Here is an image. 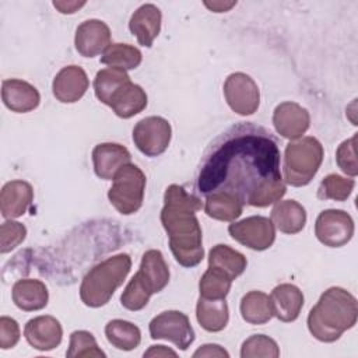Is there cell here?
<instances>
[{
  "instance_id": "obj_1",
  "label": "cell",
  "mask_w": 358,
  "mask_h": 358,
  "mask_svg": "<svg viewBox=\"0 0 358 358\" xmlns=\"http://www.w3.org/2000/svg\"><path fill=\"white\" fill-rule=\"evenodd\" d=\"M197 189L206 196L228 192L253 207L280 201L287 187L280 172L277 141L262 127L243 124L232 129L206 155Z\"/></svg>"
},
{
  "instance_id": "obj_2",
  "label": "cell",
  "mask_w": 358,
  "mask_h": 358,
  "mask_svg": "<svg viewBox=\"0 0 358 358\" xmlns=\"http://www.w3.org/2000/svg\"><path fill=\"white\" fill-rule=\"evenodd\" d=\"M200 208V199L187 193L182 186L166 187L161 222L168 234L171 252L183 267H194L204 257L201 227L196 217Z\"/></svg>"
},
{
  "instance_id": "obj_3",
  "label": "cell",
  "mask_w": 358,
  "mask_h": 358,
  "mask_svg": "<svg viewBox=\"0 0 358 358\" xmlns=\"http://www.w3.org/2000/svg\"><path fill=\"white\" fill-rule=\"evenodd\" d=\"M358 317L355 296L341 287L326 289L308 315L310 334L323 343L338 340L344 331L354 327Z\"/></svg>"
},
{
  "instance_id": "obj_4",
  "label": "cell",
  "mask_w": 358,
  "mask_h": 358,
  "mask_svg": "<svg viewBox=\"0 0 358 358\" xmlns=\"http://www.w3.org/2000/svg\"><path fill=\"white\" fill-rule=\"evenodd\" d=\"M130 267L131 259L127 253H119L94 266L80 285V298L84 305L90 308L106 305L126 280Z\"/></svg>"
},
{
  "instance_id": "obj_5",
  "label": "cell",
  "mask_w": 358,
  "mask_h": 358,
  "mask_svg": "<svg viewBox=\"0 0 358 358\" xmlns=\"http://www.w3.org/2000/svg\"><path fill=\"white\" fill-rule=\"evenodd\" d=\"M323 161V145L315 137H302L289 143L284 152V180L295 187L306 186L317 173Z\"/></svg>"
},
{
  "instance_id": "obj_6",
  "label": "cell",
  "mask_w": 358,
  "mask_h": 358,
  "mask_svg": "<svg viewBox=\"0 0 358 358\" xmlns=\"http://www.w3.org/2000/svg\"><path fill=\"white\" fill-rule=\"evenodd\" d=\"M145 182V175L137 165L126 164L116 172L108 192L110 204L123 215L137 213L143 206Z\"/></svg>"
},
{
  "instance_id": "obj_7",
  "label": "cell",
  "mask_w": 358,
  "mask_h": 358,
  "mask_svg": "<svg viewBox=\"0 0 358 358\" xmlns=\"http://www.w3.org/2000/svg\"><path fill=\"white\" fill-rule=\"evenodd\" d=\"M154 340H168L180 350H187L194 341V331L189 317L179 310H165L155 316L148 326Z\"/></svg>"
},
{
  "instance_id": "obj_8",
  "label": "cell",
  "mask_w": 358,
  "mask_h": 358,
  "mask_svg": "<svg viewBox=\"0 0 358 358\" xmlns=\"http://www.w3.org/2000/svg\"><path fill=\"white\" fill-rule=\"evenodd\" d=\"M172 137L169 122L161 116H148L133 129L134 145L147 157H158L166 151Z\"/></svg>"
},
{
  "instance_id": "obj_9",
  "label": "cell",
  "mask_w": 358,
  "mask_h": 358,
  "mask_svg": "<svg viewBox=\"0 0 358 358\" xmlns=\"http://www.w3.org/2000/svg\"><path fill=\"white\" fill-rule=\"evenodd\" d=\"M224 96L229 108L241 115H253L260 103V91L253 78L245 73H232L224 83Z\"/></svg>"
},
{
  "instance_id": "obj_10",
  "label": "cell",
  "mask_w": 358,
  "mask_h": 358,
  "mask_svg": "<svg viewBox=\"0 0 358 358\" xmlns=\"http://www.w3.org/2000/svg\"><path fill=\"white\" fill-rule=\"evenodd\" d=\"M315 235L329 248H341L354 235V221L344 210H324L316 218Z\"/></svg>"
},
{
  "instance_id": "obj_11",
  "label": "cell",
  "mask_w": 358,
  "mask_h": 358,
  "mask_svg": "<svg viewBox=\"0 0 358 358\" xmlns=\"http://www.w3.org/2000/svg\"><path fill=\"white\" fill-rule=\"evenodd\" d=\"M228 232L241 245L253 250H266L275 241V227L270 218L252 215L228 227Z\"/></svg>"
},
{
  "instance_id": "obj_12",
  "label": "cell",
  "mask_w": 358,
  "mask_h": 358,
  "mask_svg": "<svg viewBox=\"0 0 358 358\" xmlns=\"http://www.w3.org/2000/svg\"><path fill=\"white\" fill-rule=\"evenodd\" d=\"M74 45L84 57L98 56L110 45V29L101 20H87L77 27Z\"/></svg>"
},
{
  "instance_id": "obj_13",
  "label": "cell",
  "mask_w": 358,
  "mask_h": 358,
  "mask_svg": "<svg viewBox=\"0 0 358 358\" xmlns=\"http://www.w3.org/2000/svg\"><path fill=\"white\" fill-rule=\"evenodd\" d=\"M273 124L277 133L288 140L301 138L310 124L309 112L295 102H282L275 106Z\"/></svg>"
},
{
  "instance_id": "obj_14",
  "label": "cell",
  "mask_w": 358,
  "mask_h": 358,
  "mask_svg": "<svg viewBox=\"0 0 358 358\" xmlns=\"http://www.w3.org/2000/svg\"><path fill=\"white\" fill-rule=\"evenodd\" d=\"M24 336L28 344L38 351H50L62 343L63 329L53 316H36L27 322Z\"/></svg>"
},
{
  "instance_id": "obj_15",
  "label": "cell",
  "mask_w": 358,
  "mask_h": 358,
  "mask_svg": "<svg viewBox=\"0 0 358 358\" xmlns=\"http://www.w3.org/2000/svg\"><path fill=\"white\" fill-rule=\"evenodd\" d=\"M90 85L87 73L80 66H66L53 78L52 90L57 101L63 103L77 102L84 96Z\"/></svg>"
},
{
  "instance_id": "obj_16",
  "label": "cell",
  "mask_w": 358,
  "mask_h": 358,
  "mask_svg": "<svg viewBox=\"0 0 358 358\" xmlns=\"http://www.w3.org/2000/svg\"><path fill=\"white\" fill-rule=\"evenodd\" d=\"M130 161L129 150L117 143H101L92 150L94 171L98 178L105 180H112L116 172Z\"/></svg>"
},
{
  "instance_id": "obj_17",
  "label": "cell",
  "mask_w": 358,
  "mask_h": 358,
  "mask_svg": "<svg viewBox=\"0 0 358 358\" xmlns=\"http://www.w3.org/2000/svg\"><path fill=\"white\" fill-rule=\"evenodd\" d=\"M134 275L151 295L161 292L169 282V268L162 253L157 249L147 250Z\"/></svg>"
},
{
  "instance_id": "obj_18",
  "label": "cell",
  "mask_w": 358,
  "mask_h": 358,
  "mask_svg": "<svg viewBox=\"0 0 358 358\" xmlns=\"http://www.w3.org/2000/svg\"><path fill=\"white\" fill-rule=\"evenodd\" d=\"M1 99L4 105L15 113H27L38 108L41 95L29 83L18 78L4 80L1 84Z\"/></svg>"
},
{
  "instance_id": "obj_19",
  "label": "cell",
  "mask_w": 358,
  "mask_h": 358,
  "mask_svg": "<svg viewBox=\"0 0 358 358\" xmlns=\"http://www.w3.org/2000/svg\"><path fill=\"white\" fill-rule=\"evenodd\" d=\"M34 200V189L25 180L7 182L0 193L1 215L7 220L18 218L27 213Z\"/></svg>"
},
{
  "instance_id": "obj_20",
  "label": "cell",
  "mask_w": 358,
  "mask_h": 358,
  "mask_svg": "<svg viewBox=\"0 0 358 358\" xmlns=\"http://www.w3.org/2000/svg\"><path fill=\"white\" fill-rule=\"evenodd\" d=\"M161 21L162 14L155 4H143L130 17L129 29L140 45L150 48L161 31Z\"/></svg>"
},
{
  "instance_id": "obj_21",
  "label": "cell",
  "mask_w": 358,
  "mask_h": 358,
  "mask_svg": "<svg viewBox=\"0 0 358 358\" xmlns=\"http://www.w3.org/2000/svg\"><path fill=\"white\" fill-rule=\"evenodd\" d=\"M273 315L281 322H294L303 306V294L294 284H280L270 294Z\"/></svg>"
},
{
  "instance_id": "obj_22",
  "label": "cell",
  "mask_w": 358,
  "mask_h": 358,
  "mask_svg": "<svg viewBox=\"0 0 358 358\" xmlns=\"http://www.w3.org/2000/svg\"><path fill=\"white\" fill-rule=\"evenodd\" d=\"M11 298L17 308L25 312H32L43 309L48 305L49 292L42 281L24 278L13 285Z\"/></svg>"
},
{
  "instance_id": "obj_23",
  "label": "cell",
  "mask_w": 358,
  "mask_h": 358,
  "mask_svg": "<svg viewBox=\"0 0 358 358\" xmlns=\"http://www.w3.org/2000/svg\"><path fill=\"white\" fill-rule=\"evenodd\" d=\"M108 106H110L119 117L129 119L145 109L147 94L140 85L130 80L112 95Z\"/></svg>"
},
{
  "instance_id": "obj_24",
  "label": "cell",
  "mask_w": 358,
  "mask_h": 358,
  "mask_svg": "<svg viewBox=\"0 0 358 358\" xmlns=\"http://www.w3.org/2000/svg\"><path fill=\"white\" fill-rule=\"evenodd\" d=\"M271 222L274 227L288 235L298 234L306 224V211L295 200L277 201L271 210Z\"/></svg>"
},
{
  "instance_id": "obj_25",
  "label": "cell",
  "mask_w": 358,
  "mask_h": 358,
  "mask_svg": "<svg viewBox=\"0 0 358 358\" xmlns=\"http://www.w3.org/2000/svg\"><path fill=\"white\" fill-rule=\"evenodd\" d=\"M196 317L199 324L211 333L225 329L229 320V310L225 299L199 298L196 305Z\"/></svg>"
},
{
  "instance_id": "obj_26",
  "label": "cell",
  "mask_w": 358,
  "mask_h": 358,
  "mask_svg": "<svg viewBox=\"0 0 358 358\" xmlns=\"http://www.w3.org/2000/svg\"><path fill=\"white\" fill-rule=\"evenodd\" d=\"M204 211L210 218L218 221H234L243 211V203L228 192L210 193L206 197Z\"/></svg>"
},
{
  "instance_id": "obj_27",
  "label": "cell",
  "mask_w": 358,
  "mask_h": 358,
  "mask_svg": "<svg viewBox=\"0 0 358 358\" xmlns=\"http://www.w3.org/2000/svg\"><path fill=\"white\" fill-rule=\"evenodd\" d=\"M246 264V257L241 252L229 248L228 245H215L208 253V267L224 271L232 280H235L245 271Z\"/></svg>"
},
{
  "instance_id": "obj_28",
  "label": "cell",
  "mask_w": 358,
  "mask_h": 358,
  "mask_svg": "<svg viewBox=\"0 0 358 358\" xmlns=\"http://www.w3.org/2000/svg\"><path fill=\"white\" fill-rule=\"evenodd\" d=\"M239 309L242 319L250 324H264L274 316L270 296L262 291H250L245 294Z\"/></svg>"
},
{
  "instance_id": "obj_29",
  "label": "cell",
  "mask_w": 358,
  "mask_h": 358,
  "mask_svg": "<svg viewBox=\"0 0 358 358\" xmlns=\"http://www.w3.org/2000/svg\"><path fill=\"white\" fill-rule=\"evenodd\" d=\"M105 336L108 341L117 350L131 351L138 347L141 341L140 329L131 322L113 319L105 326Z\"/></svg>"
},
{
  "instance_id": "obj_30",
  "label": "cell",
  "mask_w": 358,
  "mask_h": 358,
  "mask_svg": "<svg viewBox=\"0 0 358 358\" xmlns=\"http://www.w3.org/2000/svg\"><path fill=\"white\" fill-rule=\"evenodd\" d=\"M127 81H130L126 70L117 67H106L96 73L94 80L95 96L105 105H109L112 95Z\"/></svg>"
},
{
  "instance_id": "obj_31",
  "label": "cell",
  "mask_w": 358,
  "mask_h": 358,
  "mask_svg": "<svg viewBox=\"0 0 358 358\" xmlns=\"http://www.w3.org/2000/svg\"><path fill=\"white\" fill-rule=\"evenodd\" d=\"M141 60V52L127 43H110L101 57V63L122 70H133L140 66Z\"/></svg>"
},
{
  "instance_id": "obj_32",
  "label": "cell",
  "mask_w": 358,
  "mask_h": 358,
  "mask_svg": "<svg viewBox=\"0 0 358 358\" xmlns=\"http://www.w3.org/2000/svg\"><path fill=\"white\" fill-rule=\"evenodd\" d=\"M232 281L234 280L224 271L208 267L199 282L200 296L206 299H225L231 289Z\"/></svg>"
},
{
  "instance_id": "obj_33",
  "label": "cell",
  "mask_w": 358,
  "mask_h": 358,
  "mask_svg": "<svg viewBox=\"0 0 358 358\" xmlns=\"http://www.w3.org/2000/svg\"><path fill=\"white\" fill-rule=\"evenodd\" d=\"M354 186H355L354 179L330 173L320 182L317 189V197L322 200L330 199L336 201H344L352 193Z\"/></svg>"
},
{
  "instance_id": "obj_34",
  "label": "cell",
  "mask_w": 358,
  "mask_h": 358,
  "mask_svg": "<svg viewBox=\"0 0 358 358\" xmlns=\"http://www.w3.org/2000/svg\"><path fill=\"white\" fill-rule=\"evenodd\" d=\"M69 358H88V357H102L105 352L98 347L95 337L85 330H76L70 336L69 350L66 352Z\"/></svg>"
},
{
  "instance_id": "obj_35",
  "label": "cell",
  "mask_w": 358,
  "mask_h": 358,
  "mask_svg": "<svg viewBox=\"0 0 358 358\" xmlns=\"http://www.w3.org/2000/svg\"><path fill=\"white\" fill-rule=\"evenodd\" d=\"M241 357L242 358H256V357L277 358L280 357V348L277 343L268 336L253 334L243 341L241 347Z\"/></svg>"
},
{
  "instance_id": "obj_36",
  "label": "cell",
  "mask_w": 358,
  "mask_h": 358,
  "mask_svg": "<svg viewBox=\"0 0 358 358\" xmlns=\"http://www.w3.org/2000/svg\"><path fill=\"white\" fill-rule=\"evenodd\" d=\"M27 236V228L17 221L7 220L0 227V252L8 253L17 248Z\"/></svg>"
},
{
  "instance_id": "obj_37",
  "label": "cell",
  "mask_w": 358,
  "mask_h": 358,
  "mask_svg": "<svg viewBox=\"0 0 358 358\" xmlns=\"http://www.w3.org/2000/svg\"><path fill=\"white\" fill-rule=\"evenodd\" d=\"M355 143H357V134H354L351 138L343 141L336 152V161L338 168L348 176L355 178L358 173V164H357V155H355Z\"/></svg>"
},
{
  "instance_id": "obj_38",
  "label": "cell",
  "mask_w": 358,
  "mask_h": 358,
  "mask_svg": "<svg viewBox=\"0 0 358 358\" xmlns=\"http://www.w3.org/2000/svg\"><path fill=\"white\" fill-rule=\"evenodd\" d=\"M20 340V326L18 323L8 317L1 316L0 317V347L3 350L13 348Z\"/></svg>"
},
{
  "instance_id": "obj_39",
  "label": "cell",
  "mask_w": 358,
  "mask_h": 358,
  "mask_svg": "<svg viewBox=\"0 0 358 358\" xmlns=\"http://www.w3.org/2000/svg\"><path fill=\"white\" fill-rule=\"evenodd\" d=\"M194 358L197 357H229L228 351H225L221 345L218 344H204L201 345L194 354H193Z\"/></svg>"
},
{
  "instance_id": "obj_40",
  "label": "cell",
  "mask_w": 358,
  "mask_h": 358,
  "mask_svg": "<svg viewBox=\"0 0 358 358\" xmlns=\"http://www.w3.org/2000/svg\"><path fill=\"white\" fill-rule=\"evenodd\" d=\"M84 4L85 1H53L55 8H57L62 14H73Z\"/></svg>"
},
{
  "instance_id": "obj_41",
  "label": "cell",
  "mask_w": 358,
  "mask_h": 358,
  "mask_svg": "<svg viewBox=\"0 0 358 358\" xmlns=\"http://www.w3.org/2000/svg\"><path fill=\"white\" fill-rule=\"evenodd\" d=\"M144 357H176V352L165 345H151L150 350L144 352Z\"/></svg>"
},
{
  "instance_id": "obj_42",
  "label": "cell",
  "mask_w": 358,
  "mask_h": 358,
  "mask_svg": "<svg viewBox=\"0 0 358 358\" xmlns=\"http://www.w3.org/2000/svg\"><path fill=\"white\" fill-rule=\"evenodd\" d=\"M236 4V1H204V6L208 7L211 11L214 13H224V11H228L231 7H234Z\"/></svg>"
}]
</instances>
